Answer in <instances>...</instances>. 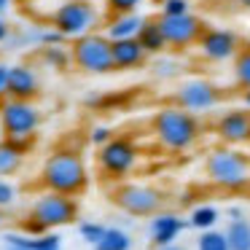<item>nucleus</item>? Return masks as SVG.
Here are the masks:
<instances>
[{
    "instance_id": "obj_1",
    "label": "nucleus",
    "mask_w": 250,
    "mask_h": 250,
    "mask_svg": "<svg viewBox=\"0 0 250 250\" xmlns=\"http://www.w3.org/2000/svg\"><path fill=\"white\" fill-rule=\"evenodd\" d=\"M41 178H43V186L49 191L67 194V196L81 194V191L89 186L86 164H83L81 153L70 151V148H60V151L51 153V156L43 162Z\"/></svg>"
},
{
    "instance_id": "obj_2",
    "label": "nucleus",
    "mask_w": 250,
    "mask_h": 250,
    "mask_svg": "<svg viewBox=\"0 0 250 250\" xmlns=\"http://www.w3.org/2000/svg\"><path fill=\"white\" fill-rule=\"evenodd\" d=\"M153 132L169 151H186L199 137V121L186 108H162L153 116Z\"/></svg>"
},
{
    "instance_id": "obj_3",
    "label": "nucleus",
    "mask_w": 250,
    "mask_h": 250,
    "mask_svg": "<svg viewBox=\"0 0 250 250\" xmlns=\"http://www.w3.org/2000/svg\"><path fill=\"white\" fill-rule=\"evenodd\" d=\"M78 215V205L73 196L57 194V191H46L30 207V221L24 223L27 234H46V229L54 226H67Z\"/></svg>"
},
{
    "instance_id": "obj_4",
    "label": "nucleus",
    "mask_w": 250,
    "mask_h": 250,
    "mask_svg": "<svg viewBox=\"0 0 250 250\" xmlns=\"http://www.w3.org/2000/svg\"><path fill=\"white\" fill-rule=\"evenodd\" d=\"M73 65L89 76H108L116 70L113 65V41L100 33H86L70 46Z\"/></svg>"
},
{
    "instance_id": "obj_5",
    "label": "nucleus",
    "mask_w": 250,
    "mask_h": 250,
    "mask_svg": "<svg viewBox=\"0 0 250 250\" xmlns=\"http://www.w3.org/2000/svg\"><path fill=\"white\" fill-rule=\"evenodd\" d=\"M97 19L100 14L92 0H65L51 14V27L60 30L67 41H76L86 33H94Z\"/></svg>"
},
{
    "instance_id": "obj_6",
    "label": "nucleus",
    "mask_w": 250,
    "mask_h": 250,
    "mask_svg": "<svg viewBox=\"0 0 250 250\" xmlns=\"http://www.w3.org/2000/svg\"><path fill=\"white\" fill-rule=\"evenodd\" d=\"M207 175L215 186L223 188H242L250 180V162L245 153L231 148H218L207 156Z\"/></svg>"
},
{
    "instance_id": "obj_7",
    "label": "nucleus",
    "mask_w": 250,
    "mask_h": 250,
    "mask_svg": "<svg viewBox=\"0 0 250 250\" xmlns=\"http://www.w3.org/2000/svg\"><path fill=\"white\" fill-rule=\"evenodd\" d=\"M41 126V110L33 105V100H0V129L6 140L14 137H33Z\"/></svg>"
},
{
    "instance_id": "obj_8",
    "label": "nucleus",
    "mask_w": 250,
    "mask_h": 250,
    "mask_svg": "<svg viewBox=\"0 0 250 250\" xmlns=\"http://www.w3.org/2000/svg\"><path fill=\"white\" fill-rule=\"evenodd\" d=\"M97 162L105 175L110 178H124L137 162V148L129 137H110L105 146H100Z\"/></svg>"
},
{
    "instance_id": "obj_9",
    "label": "nucleus",
    "mask_w": 250,
    "mask_h": 250,
    "mask_svg": "<svg viewBox=\"0 0 250 250\" xmlns=\"http://www.w3.org/2000/svg\"><path fill=\"white\" fill-rule=\"evenodd\" d=\"M116 205L121 210H126L129 215H153V212L162 207V194L151 186L143 183H124L116 188L113 194Z\"/></svg>"
},
{
    "instance_id": "obj_10",
    "label": "nucleus",
    "mask_w": 250,
    "mask_h": 250,
    "mask_svg": "<svg viewBox=\"0 0 250 250\" xmlns=\"http://www.w3.org/2000/svg\"><path fill=\"white\" fill-rule=\"evenodd\" d=\"M159 27L164 33V41L167 46H175V49H186V46L199 43L202 33H205V24H202L199 17L194 14H183V17H159Z\"/></svg>"
},
{
    "instance_id": "obj_11",
    "label": "nucleus",
    "mask_w": 250,
    "mask_h": 250,
    "mask_svg": "<svg viewBox=\"0 0 250 250\" xmlns=\"http://www.w3.org/2000/svg\"><path fill=\"white\" fill-rule=\"evenodd\" d=\"M218 100H221V92L215 89V83L205 81V78H188L178 89V105L191 110V113L215 108Z\"/></svg>"
},
{
    "instance_id": "obj_12",
    "label": "nucleus",
    "mask_w": 250,
    "mask_h": 250,
    "mask_svg": "<svg viewBox=\"0 0 250 250\" xmlns=\"http://www.w3.org/2000/svg\"><path fill=\"white\" fill-rule=\"evenodd\" d=\"M199 51L205 60L210 62H226V60H234L239 51V38L237 33L231 30H223V27H210L202 33L199 38Z\"/></svg>"
},
{
    "instance_id": "obj_13",
    "label": "nucleus",
    "mask_w": 250,
    "mask_h": 250,
    "mask_svg": "<svg viewBox=\"0 0 250 250\" xmlns=\"http://www.w3.org/2000/svg\"><path fill=\"white\" fill-rule=\"evenodd\" d=\"M41 92L38 73L30 65H11L6 70V97L14 100H35Z\"/></svg>"
},
{
    "instance_id": "obj_14",
    "label": "nucleus",
    "mask_w": 250,
    "mask_h": 250,
    "mask_svg": "<svg viewBox=\"0 0 250 250\" xmlns=\"http://www.w3.org/2000/svg\"><path fill=\"white\" fill-rule=\"evenodd\" d=\"M218 135L229 146H242L250 140V113L245 108H231L218 119Z\"/></svg>"
},
{
    "instance_id": "obj_15",
    "label": "nucleus",
    "mask_w": 250,
    "mask_h": 250,
    "mask_svg": "<svg viewBox=\"0 0 250 250\" xmlns=\"http://www.w3.org/2000/svg\"><path fill=\"white\" fill-rule=\"evenodd\" d=\"M60 242L57 234H3V250H60Z\"/></svg>"
},
{
    "instance_id": "obj_16",
    "label": "nucleus",
    "mask_w": 250,
    "mask_h": 250,
    "mask_svg": "<svg viewBox=\"0 0 250 250\" xmlns=\"http://www.w3.org/2000/svg\"><path fill=\"white\" fill-rule=\"evenodd\" d=\"M146 49L137 38H121L113 41V65L116 70H132V67H140L146 62Z\"/></svg>"
},
{
    "instance_id": "obj_17",
    "label": "nucleus",
    "mask_w": 250,
    "mask_h": 250,
    "mask_svg": "<svg viewBox=\"0 0 250 250\" xmlns=\"http://www.w3.org/2000/svg\"><path fill=\"white\" fill-rule=\"evenodd\" d=\"M186 229V221H180L178 215H172V212H164V215H156L151 223V239L162 248V245H169L175 242V237H178L180 231Z\"/></svg>"
},
{
    "instance_id": "obj_18",
    "label": "nucleus",
    "mask_w": 250,
    "mask_h": 250,
    "mask_svg": "<svg viewBox=\"0 0 250 250\" xmlns=\"http://www.w3.org/2000/svg\"><path fill=\"white\" fill-rule=\"evenodd\" d=\"M143 22H146V19H143L137 11H132V14H116V17L108 22V27H105V35H108L110 41L137 38V33H140Z\"/></svg>"
},
{
    "instance_id": "obj_19",
    "label": "nucleus",
    "mask_w": 250,
    "mask_h": 250,
    "mask_svg": "<svg viewBox=\"0 0 250 250\" xmlns=\"http://www.w3.org/2000/svg\"><path fill=\"white\" fill-rule=\"evenodd\" d=\"M137 41L143 43L146 54H162V51L167 49L164 33H162V27H159V19H146L140 33H137Z\"/></svg>"
},
{
    "instance_id": "obj_20",
    "label": "nucleus",
    "mask_w": 250,
    "mask_h": 250,
    "mask_svg": "<svg viewBox=\"0 0 250 250\" xmlns=\"http://www.w3.org/2000/svg\"><path fill=\"white\" fill-rule=\"evenodd\" d=\"M38 57H41V62H43L46 67H51V70H67L70 62H73L70 49H65V43L62 46H41Z\"/></svg>"
},
{
    "instance_id": "obj_21",
    "label": "nucleus",
    "mask_w": 250,
    "mask_h": 250,
    "mask_svg": "<svg viewBox=\"0 0 250 250\" xmlns=\"http://www.w3.org/2000/svg\"><path fill=\"white\" fill-rule=\"evenodd\" d=\"M229 250H250V223L245 218H231L226 229Z\"/></svg>"
},
{
    "instance_id": "obj_22",
    "label": "nucleus",
    "mask_w": 250,
    "mask_h": 250,
    "mask_svg": "<svg viewBox=\"0 0 250 250\" xmlns=\"http://www.w3.org/2000/svg\"><path fill=\"white\" fill-rule=\"evenodd\" d=\"M22 159H24V153L19 151V148H14L11 143L3 137V140H0V178L19 172V167H22Z\"/></svg>"
},
{
    "instance_id": "obj_23",
    "label": "nucleus",
    "mask_w": 250,
    "mask_h": 250,
    "mask_svg": "<svg viewBox=\"0 0 250 250\" xmlns=\"http://www.w3.org/2000/svg\"><path fill=\"white\" fill-rule=\"evenodd\" d=\"M97 250H132V237L121 229H105L103 239L94 245Z\"/></svg>"
},
{
    "instance_id": "obj_24",
    "label": "nucleus",
    "mask_w": 250,
    "mask_h": 250,
    "mask_svg": "<svg viewBox=\"0 0 250 250\" xmlns=\"http://www.w3.org/2000/svg\"><path fill=\"white\" fill-rule=\"evenodd\" d=\"M234 81L242 89H250V46L239 49L234 57Z\"/></svg>"
},
{
    "instance_id": "obj_25",
    "label": "nucleus",
    "mask_w": 250,
    "mask_h": 250,
    "mask_svg": "<svg viewBox=\"0 0 250 250\" xmlns=\"http://www.w3.org/2000/svg\"><path fill=\"white\" fill-rule=\"evenodd\" d=\"M196 248H199V250H229L226 231H215V229H205V231H202V237L196 239Z\"/></svg>"
},
{
    "instance_id": "obj_26",
    "label": "nucleus",
    "mask_w": 250,
    "mask_h": 250,
    "mask_svg": "<svg viewBox=\"0 0 250 250\" xmlns=\"http://www.w3.org/2000/svg\"><path fill=\"white\" fill-rule=\"evenodd\" d=\"M215 221H218V210L215 207H210V205H205V207H196L194 212H191V226H196V229H212L215 226Z\"/></svg>"
},
{
    "instance_id": "obj_27",
    "label": "nucleus",
    "mask_w": 250,
    "mask_h": 250,
    "mask_svg": "<svg viewBox=\"0 0 250 250\" xmlns=\"http://www.w3.org/2000/svg\"><path fill=\"white\" fill-rule=\"evenodd\" d=\"M180 62H175V60H167V57H159L156 62H153V76L156 78H175V76H180Z\"/></svg>"
},
{
    "instance_id": "obj_28",
    "label": "nucleus",
    "mask_w": 250,
    "mask_h": 250,
    "mask_svg": "<svg viewBox=\"0 0 250 250\" xmlns=\"http://www.w3.org/2000/svg\"><path fill=\"white\" fill-rule=\"evenodd\" d=\"M78 234H81L83 242L97 245L100 239H103V234H105V226H103V223H94V221H86V223H81V226H78Z\"/></svg>"
},
{
    "instance_id": "obj_29",
    "label": "nucleus",
    "mask_w": 250,
    "mask_h": 250,
    "mask_svg": "<svg viewBox=\"0 0 250 250\" xmlns=\"http://www.w3.org/2000/svg\"><path fill=\"white\" fill-rule=\"evenodd\" d=\"M162 14L164 17H183V14H191V3L188 0H162Z\"/></svg>"
},
{
    "instance_id": "obj_30",
    "label": "nucleus",
    "mask_w": 250,
    "mask_h": 250,
    "mask_svg": "<svg viewBox=\"0 0 250 250\" xmlns=\"http://www.w3.org/2000/svg\"><path fill=\"white\" fill-rule=\"evenodd\" d=\"M113 14H132L143 6V0H105Z\"/></svg>"
},
{
    "instance_id": "obj_31",
    "label": "nucleus",
    "mask_w": 250,
    "mask_h": 250,
    "mask_svg": "<svg viewBox=\"0 0 250 250\" xmlns=\"http://www.w3.org/2000/svg\"><path fill=\"white\" fill-rule=\"evenodd\" d=\"M14 199H17V188H14L6 178H0V207L14 205Z\"/></svg>"
},
{
    "instance_id": "obj_32",
    "label": "nucleus",
    "mask_w": 250,
    "mask_h": 250,
    "mask_svg": "<svg viewBox=\"0 0 250 250\" xmlns=\"http://www.w3.org/2000/svg\"><path fill=\"white\" fill-rule=\"evenodd\" d=\"M89 137H92L94 146H105V143L110 140V129H108V126H94Z\"/></svg>"
},
{
    "instance_id": "obj_33",
    "label": "nucleus",
    "mask_w": 250,
    "mask_h": 250,
    "mask_svg": "<svg viewBox=\"0 0 250 250\" xmlns=\"http://www.w3.org/2000/svg\"><path fill=\"white\" fill-rule=\"evenodd\" d=\"M8 35H11V27H8V22L3 17H0V43H6Z\"/></svg>"
},
{
    "instance_id": "obj_34",
    "label": "nucleus",
    "mask_w": 250,
    "mask_h": 250,
    "mask_svg": "<svg viewBox=\"0 0 250 250\" xmlns=\"http://www.w3.org/2000/svg\"><path fill=\"white\" fill-rule=\"evenodd\" d=\"M6 70H8L6 65H0V100L6 97Z\"/></svg>"
},
{
    "instance_id": "obj_35",
    "label": "nucleus",
    "mask_w": 250,
    "mask_h": 250,
    "mask_svg": "<svg viewBox=\"0 0 250 250\" xmlns=\"http://www.w3.org/2000/svg\"><path fill=\"white\" fill-rule=\"evenodd\" d=\"M11 3H14V0H0V17H3V14L11 8Z\"/></svg>"
},
{
    "instance_id": "obj_36",
    "label": "nucleus",
    "mask_w": 250,
    "mask_h": 250,
    "mask_svg": "<svg viewBox=\"0 0 250 250\" xmlns=\"http://www.w3.org/2000/svg\"><path fill=\"white\" fill-rule=\"evenodd\" d=\"M229 218H242V207H229Z\"/></svg>"
},
{
    "instance_id": "obj_37",
    "label": "nucleus",
    "mask_w": 250,
    "mask_h": 250,
    "mask_svg": "<svg viewBox=\"0 0 250 250\" xmlns=\"http://www.w3.org/2000/svg\"><path fill=\"white\" fill-rule=\"evenodd\" d=\"M159 250H183V248H180V245H175V242H169V245H162Z\"/></svg>"
},
{
    "instance_id": "obj_38",
    "label": "nucleus",
    "mask_w": 250,
    "mask_h": 250,
    "mask_svg": "<svg viewBox=\"0 0 250 250\" xmlns=\"http://www.w3.org/2000/svg\"><path fill=\"white\" fill-rule=\"evenodd\" d=\"M242 100H245V105L250 108V89H245V94H242Z\"/></svg>"
},
{
    "instance_id": "obj_39",
    "label": "nucleus",
    "mask_w": 250,
    "mask_h": 250,
    "mask_svg": "<svg viewBox=\"0 0 250 250\" xmlns=\"http://www.w3.org/2000/svg\"><path fill=\"white\" fill-rule=\"evenodd\" d=\"M239 6H245V8H250V0H239Z\"/></svg>"
},
{
    "instance_id": "obj_40",
    "label": "nucleus",
    "mask_w": 250,
    "mask_h": 250,
    "mask_svg": "<svg viewBox=\"0 0 250 250\" xmlns=\"http://www.w3.org/2000/svg\"><path fill=\"white\" fill-rule=\"evenodd\" d=\"M14 3H33V0H14Z\"/></svg>"
},
{
    "instance_id": "obj_41",
    "label": "nucleus",
    "mask_w": 250,
    "mask_h": 250,
    "mask_svg": "<svg viewBox=\"0 0 250 250\" xmlns=\"http://www.w3.org/2000/svg\"><path fill=\"white\" fill-rule=\"evenodd\" d=\"M0 140H3V129H0Z\"/></svg>"
},
{
    "instance_id": "obj_42",
    "label": "nucleus",
    "mask_w": 250,
    "mask_h": 250,
    "mask_svg": "<svg viewBox=\"0 0 250 250\" xmlns=\"http://www.w3.org/2000/svg\"><path fill=\"white\" fill-rule=\"evenodd\" d=\"M0 223H3V218H0Z\"/></svg>"
}]
</instances>
